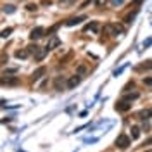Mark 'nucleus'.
I'll return each instance as SVG.
<instances>
[{
  "label": "nucleus",
  "mask_w": 152,
  "mask_h": 152,
  "mask_svg": "<svg viewBox=\"0 0 152 152\" xmlns=\"http://www.w3.org/2000/svg\"><path fill=\"white\" fill-rule=\"evenodd\" d=\"M123 31H124L123 26H119V24H105L104 26V33L111 35V37H116L118 33H123Z\"/></svg>",
  "instance_id": "nucleus-1"
},
{
  "label": "nucleus",
  "mask_w": 152,
  "mask_h": 152,
  "mask_svg": "<svg viewBox=\"0 0 152 152\" xmlns=\"http://www.w3.org/2000/svg\"><path fill=\"white\" fill-rule=\"evenodd\" d=\"M116 147H119V149L130 147V138H128L126 135H119V137L116 138Z\"/></svg>",
  "instance_id": "nucleus-2"
},
{
  "label": "nucleus",
  "mask_w": 152,
  "mask_h": 152,
  "mask_svg": "<svg viewBox=\"0 0 152 152\" xmlns=\"http://www.w3.org/2000/svg\"><path fill=\"white\" fill-rule=\"evenodd\" d=\"M43 33H45V29L42 28V26H37V28L31 29V33H29V38H31V40H38V38L43 37Z\"/></svg>",
  "instance_id": "nucleus-3"
},
{
  "label": "nucleus",
  "mask_w": 152,
  "mask_h": 152,
  "mask_svg": "<svg viewBox=\"0 0 152 152\" xmlns=\"http://www.w3.org/2000/svg\"><path fill=\"white\" fill-rule=\"evenodd\" d=\"M61 45V40L57 37H52L50 40H48V43H47V47H45V52H50V50H54L56 47H59Z\"/></svg>",
  "instance_id": "nucleus-4"
},
{
  "label": "nucleus",
  "mask_w": 152,
  "mask_h": 152,
  "mask_svg": "<svg viewBox=\"0 0 152 152\" xmlns=\"http://www.w3.org/2000/svg\"><path fill=\"white\" fill-rule=\"evenodd\" d=\"M130 109H132V104H130L128 100H121V102H118V104H116V111L126 113V111H130Z\"/></svg>",
  "instance_id": "nucleus-5"
},
{
  "label": "nucleus",
  "mask_w": 152,
  "mask_h": 152,
  "mask_svg": "<svg viewBox=\"0 0 152 152\" xmlns=\"http://www.w3.org/2000/svg\"><path fill=\"white\" fill-rule=\"evenodd\" d=\"M45 73H47V67H43V66L38 67L37 71H33V75H31V80H33V81H38L42 76L45 75Z\"/></svg>",
  "instance_id": "nucleus-6"
},
{
  "label": "nucleus",
  "mask_w": 152,
  "mask_h": 152,
  "mask_svg": "<svg viewBox=\"0 0 152 152\" xmlns=\"http://www.w3.org/2000/svg\"><path fill=\"white\" fill-rule=\"evenodd\" d=\"M78 83H80V76L76 75V76H71V78L67 80L66 86H67V88H75V86L78 85Z\"/></svg>",
  "instance_id": "nucleus-7"
},
{
  "label": "nucleus",
  "mask_w": 152,
  "mask_h": 152,
  "mask_svg": "<svg viewBox=\"0 0 152 152\" xmlns=\"http://www.w3.org/2000/svg\"><path fill=\"white\" fill-rule=\"evenodd\" d=\"M85 16H80V18H71L69 19V21H67L66 24L67 26H75V24H80V23H83V21H85Z\"/></svg>",
  "instance_id": "nucleus-8"
},
{
  "label": "nucleus",
  "mask_w": 152,
  "mask_h": 152,
  "mask_svg": "<svg viewBox=\"0 0 152 152\" xmlns=\"http://www.w3.org/2000/svg\"><path fill=\"white\" fill-rule=\"evenodd\" d=\"M18 81H19V80L16 78V76H14V78H9L7 75H5V78H2V80H0V83H2V85H4V83H7V85H16Z\"/></svg>",
  "instance_id": "nucleus-9"
},
{
  "label": "nucleus",
  "mask_w": 152,
  "mask_h": 152,
  "mask_svg": "<svg viewBox=\"0 0 152 152\" xmlns=\"http://www.w3.org/2000/svg\"><path fill=\"white\" fill-rule=\"evenodd\" d=\"M86 31H94V33H99V29H100V26H99V23H90V24H88V26H86Z\"/></svg>",
  "instance_id": "nucleus-10"
},
{
  "label": "nucleus",
  "mask_w": 152,
  "mask_h": 152,
  "mask_svg": "<svg viewBox=\"0 0 152 152\" xmlns=\"http://www.w3.org/2000/svg\"><path fill=\"white\" fill-rule=\"evenodd\" d=\"M149 116H152V109H147V111H140L138 113V118L140 119H149Z\"/></svg>",
  "instance_id": "nucleus-11"
},
{
  "label": "nucleus",
  "mask_w": 152,
  "mask_h": 152,
  "mask_svg": "<svg viewBox=\"0 0 152 152\" xmlns=\"http://www.w3.org/2000/svg\"><path fill=\"white\" fill-rule=\"evenodd\" d=\"M140 137V128L138 126H132V138L135 140V138H138Z\"/></svg>",
  "instance_id": "nucleus-12"
},
{
  "label": "nucleus",
  "mask_w": 152,
  "mask_h": 152,
  "mask_svg": "<svg viewBox=\"0 0 152 152\" xmlns=\"http://www.w3.org/2000/svg\"><path fill=\"white\" fill-rule=\"evenodd\" d=\"M28 56H29L28 50H18V52H16V57H18V59H26Z\"/></svg>",
  "instance_id": "nucleus-13"
},
{
  "label": "nucleus",
  "mask_w": 152,
  "mask_h": 152,
  "mask_svg": "<svg viewBox=\"0 0 152 152\" xmlns=\"http://www.w3.org/2000/svg\"><path fill=\"white\" fill-rule=\"evenodd\" d=\"M76 0H59V5L61 7H69L71 4H75Z\"/></svg>",
  "instance_id": "nucleus-14"
},
{
  "label": "nucleus",
  "mask_w": 152,
  "mask_h": 152,
  "mask_svg": "<svg viewBox=\"0 0 152 152\" xmlns=\"http://www.w3.org/2000/svg\"><path fill=\"white\" fill-rule=\"evenodd\" d=\"M142 69H152V61H147L145 64L138 66V71H142Z\"/></svg>",
  "instance_id": "nucleus-15"
},
{
  "label": "nucleus",
  "mask_w": 152,
  "mask_h": 152,
  "mask_svg": "<svg viewBox=\"0 0 152 152\" xmlns=\"http://www.w3.org/2000/svg\"><path fill=\"white\" fill-rule=\"evenodd\" d=\"M135 16H137V12H133V14H128V16L124 18V23H126V24H130L133 19H135Z\"/></svg>",
  "instance_id": "nucleus-16"
},
{
  "label": "nucleus",
  "mask_w": 152,
  "mask_h": 152,
  "mask_svg": "<svg viewBox=\"0 0 152 152\" xmlns=\"http://www.w3.org/2000/svg\"><path fill=\"white\" fill-rule=\"evenodd\" d=\"M62 86H64V81H62L61 78H57L56 80V88L57 90H62Z\"/></svg>",
  "instance_id": "nucleus-17"
},
{
  "label": "nucleus",
  "mask_w": 152,
  "mask_h": 152,
  "mask_svg": "<svg viewBox=\"0 0 152 152\" xmlns=\"http://www.w3.org/2000/svg\"><path fill=\"white\" fill-rule=\"evenodd\" d=\"M10 33H12V28H5L4 31H2V37L7 38V37H10Z\"/></svg>",
  "instance_id": "nucleus-18"
},
{
  "label": "nucleus",
  "mask_w": 152,
  "mask_h": 152,
  "mask_svg": "<svg viewBox=\"0 0 152 152\" xmlns=\"http://www.w3.org/2000/svg\"><path fill=\"white\" fill-rule=\"evenodd\" d=\"M28 52H29V54H38V47H37V45H29Z\"/></svg>",
  "instance_id": "nucleus-19"
},
{
  "label": "nucleus",
  "mask_w": 152,
  "mask_h": 152,
  "mask_svg": "<svg viewBox=\"0 0 152 152\" xmlns=\"http://www.w3.org/2000/svg\"><path fill=\"white\" fill-rule=\"evenodd\" d=\"M143 83L147 86H152V78H147V76H145V78H143Z\"/></svg>",
  "instance_id": "nucleus-20"
},
{
  "label": "nucleus",
  "mask_w": 152,
  "mask_h": 152,
  "mask_svg": "<svg viewBox=\"0 0 152 152\" xmlns=\"http://www.w3.org/2000/svg\"><path fill=\"white\" fill-rule=\"evenodd\" d=\"M94 2H95V5H97V7H102L107 0H94Z\"/></svg>",
  "instance_id": "nucleus-21"
},
{
  "label": "nucleus",
  "mask_w": 152,
  "mask_h": 152,
  "mask_svg": "<svg viewBox=\"0 0 152 152\" xmlns=\"http://www.w3.org/2000/svg\"><path fill=\"white\" fill-rule=\"evenodd\" d=\"M113 5H123V0H111Z\"/></svg>",
  "instance_id": "nucleus-22"
},
{
  "label": "nucleus",
  "mask_w": 152,
  "mask_h": 152,
  "mask_svg": "<svg viewBox=\"0 0 152 152\" xmlns=\"http://www.w3.org/2000/svg\"><path fill=\"white\" fill-rule=\"evenodd\" d=\"M28 10H37V5L35 4H28Z\"/></svg>",
  "instance_id": "nucleus-23"
},
{
  "label": "nucleus",
  "mask_w": 152,
  "mask_h": 152,
  "mask_svg": "<svg viewBox=\"0 0 152 152\" xmlns=\"http://www.w3.org/2000/svg\"><path fill=\"white\" fill-rule=\"evenodd\" d=\"M142 2H143V0H133V5H135V7H138Z\"/></svg>",
  "instance_id": "nucleus-24"
},
{
  "label": "nucleus",
  "mask_w": 152,
  "mask_h": 152,
  "mask_svg": "<svg viewBox=\"0 0 152 152\" xmlns=\"http://www.w3.org/2000/svg\"><path fill=\"white\" fill-rule=\"evenodd\" d=\"M85 73V67L81 66V67H78V75H83Z\"/></svg>",
  "instance_id": "nucleus-25"
},
{
  "label": "nucleus",
  "mask_w": 152,
  "mask_h": 152,
  "mask_svg": "<svg viewBox=\"0 0 152 152\" xmlns=\"http://www.w3.org/2000/svg\"><path fill=\"white\" fill-rule=\"evenodd\" d=\"M145 152H152V151H145Z\"/></svg>",
  "instance_id": "nucleus-26"
}]
</instances>
